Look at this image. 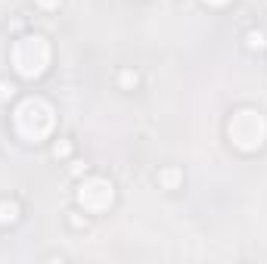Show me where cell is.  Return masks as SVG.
Wrapping results in <instances>:
<instances>
[{
    "label": "cell",
    "mask_w": 267,
    "mask_h": 264,
    "mask_svg": "<svg viewBox=\"0 0 267 264\" xmlns=\"http://www.w3.org/2000/svg\"><path fill=\"white\" fill-rule=\"evenodd\" d=\"M248 44H252V47H261L264 38H261V35H248Z\"/></svg>",
    "instance_id": "1"
},
{
    "label": "cell",
    "mask_w": 267,
    "mask_h": 264,
    "mask_svg": "<svg viewBox=\"0 0 267 264\" xmlns=\"http://www.w3.org/2000/svg\"><path fill=\"white\" fill-rule=\"evenodd\" d=\"M44 3H53V0H44Z\"/></svg>",
    "instance_id": "2"
}]
</instances>
